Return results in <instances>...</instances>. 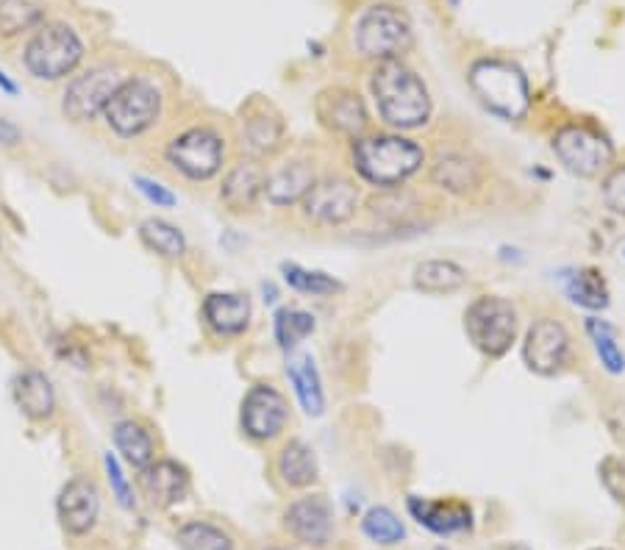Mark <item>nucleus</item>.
<instances>
[{"instance_id": "22", "label": "nucleus", "mask_w": 625, "mask_h": 550, "mask_svg": "<svg viewBox=\"0 0 625 550\" xmlns=\"http://www.w3.org/2000/svg\"><path fill=\"white\" fill-rule=\"evenodd\" d=\"M143 473V484L156 507H173V503H182L184 498H187L189 475L178 462L165 459V462H156L150 464V468H145Z\"/></svg>"}, {"instance_id": "11", "label": "nucleus", "mask_w": 625, "mask_h": 550, "mask_svg": "<svg viewBox=\"0 0 625 550\" xmlns=\"http://www.w3.org/2000/svg\"><path fill=\"white\" fill-rule=\"evenodd\" d=\"M303 204V215L320 226H342L351 220L359 209V189L348 178L331 176L323 181H314Z\"/></svg>"}, {"instance_id": "30", "label": "nucleus", "mask_w": 625, "mask_h": 550, "mask_svg": "<svg viewBox=\"0 0 625 550\" xmlns=\"http://www.w3.org/2000/svg\"><path fill=\"white\" fill-rule=\"evenodd\" d=\"M318 323H314V314L303 312V308H279L273 320V334L279 342L281 351H295L303 340L314 334Z\"/></svg>"}, {"instance_id": "18", "label": "nucleus", "mask_w": 625, "mask_h": 550, "mask_svg": "<svg viewBox=\"0 0 625 550\" xmlns=\"http://www.w3.org/2000/svg\"><path fill=\"white\" fill-rule=\"evenodd\" d=\"M312 187L314 170L309 161H284L264 176V198L273 206L301 204Z\"/></svg>"}, {"instance_id": "41", "label": "nucleus", "mask_w": 625, "mask_h": 550, "mask_svg": "<svg viewBox=\"0 0 625 550\" xmlns=\"http://www.w3.org/2000/svg\"><path fill=\"white\" fill-rule=\"evenodd\" d=\"M0 143H3V145L20 143V131H17V128L6 120H0Z\"/></svg>"}, {"instance_id": "42", "label": "nucleus", "mask_w": 625, "mask_h": 550, "mask_svg": "<svg viewBox=\"0 0 625 550\" xmlns=\"http://www.w3.org/2000/svg\"><path fill=\"white\" fill-rule=\"evenodd\" d=\"M0 89H3L6 95H17V84H14V81H9L3 70H0Z\"/></svg>"}, {"instance_id": "8", "label": "nucleus", "mask_w": 625, "mask_h": 550, "mask_svg": "<svg viewBox=\"0 0 625 550\" xmlns=\"http://www.w3.org/2000/svg\"><path fill=\"white\" fill-rule=\"evenodd\" d=\"M554 154L578 178H595L609 170L615 150L609 139L589 126H565L554 134Z\"/></svg>"}, {"instance_id": "4", "label": "nucleus", "mask_w": 625, "mask_h": 550, "mask_svg": "<svg viewBox=\"0 0 625 550\" xmlns=\"http://www.w3.org/2000/svg\"><path fill=\"white\" fill-rule=\"evenodd\" d=\"M84 59V42L78 33L65 22H45L31 33L26 45V61L28 72L42 81H59L67 78Z\"/></svg>"}, {"instance_id": "10", "label": "nucleus", "mask_w": 625, "mask_h": 550, "mask_svg": "<svg viewBox=\"0 0 625 550\" xmlns=\"http://www.w3.org/2000/svg\"><path fill=\"white\" fill-rule=\"evenodd\" d=\"M286 418H290V406L286 397L281 395L275 386L256 384L247 390V395L242 397V412L240 423L251 440L267 442L284 431Z\"/></svg>"}, {"instance_id": "5", "label": "nucleus", "mask_w": 625, "mask_h": 550, "mask_svg": "<svg viewBox=\"0 0 625 550\" xmlns=\"http://www.w3.org/2000/svg\"><path fill=\"white\" fill-rule=\"evenodd\" d=\"M162 115V92L150 78H123L106 104L104 117L109 128L120 137H139L148 131Z\"/></svg>"}, {"instance_id": "32", "label": "nucleus", "mask_w": 625, "mask_h": 550, "mask_svg": "<svg viewBox=\"0 0 625 550\" xmlns=\"http://www.w3.org/2000/svg\"><path fill=\"white\" fill-rule=\"evenodd\" d=\"M567 297H570L576 306L593 308V312H600V308L609 306V289H606V281L600 278L598 271H576L567 278Z\"/></svg>"}, {"instance_id": "26", "label": "nucleus", "mask_w": 625, "mask_h": 550, "mask_svg": "<svg viewBox=\"0 0 625 550\" xmlns=\"http://www.w3.org/2000/svg\"><path fill=\"white\" fill-rule=\"evenodd\" d=\"M279 473L284 484L290 487H309L318 481V459L312 448L301 440H290L279 453Z\"/></svg>"}, {"instance_id": "31", "label": "nucleus", "mask_w": 625, "mask_h": 550, "mask_svg": "<svg viewBox=\"0 0 625 550\" xmlns=\"http://www.w3.org/2000/svg\"><path fill=\"white\" fill-rule=\"evenodd\" d=\"M45 17V0H0V37L31 31Z\"/></svg>"}, {"instance_id": "6", "label": "nucleus", "mask_w": 625, "mask_h": 550, "mask_svg": "<svg viewBox=\"0 0 625 550\" xmlns=\"http://www.w3.org/2000/svg\"><path fill=\"white\" fill-rule=\"evenodd\" d=\"M353 39H357V50L364 59H398V56L412 48V22L398 6H370L359 17Z\"/></svg>"}, {"instance_id": "24", "label": "nucleus", "mask_w": 625, "mask_h": 550, "mask_svg": "<svg viewBox=\"0 0 625 550\" xmlns=\"http://www.w3.org/2000/svg\"><path fill=\"white\" fill-rule=\"evenodd\" d=\"M286 375H290L292 386H295V395L297 401H301L303 412H306L309 418H320V414L325 412V392L314 359L309 356V353L292 356L290 364H286Z\"/></svg>"}, {"instance_id": "40", "label": "nucleus", "mask_w": 625, "mask_h": 550, "mask_svg": "<svg viewBox=\"0 0 625 550\" xmlns=\"http://www.w3.org/2000/svg\"><path fill=\"white\" fill-rule=\"evenodd\" d=\"M134 184H137V189L150 200V204L162 206V209H170V206H176V195H173L167 187H162L159 181H150V178L137 176L134 178Z\"/></svg>"}, {"instance_id": "21", "label": "nucleus", "mask_w": 625, "mask_h": 550, "mask_svg": "<svg viewBox=\"0 0 625 550\" xmlns=\"http://www.w3.org/2000/svg\"><path fill=\"white\" fill-rule=\"evenodd\" d=\"M11 395H14L17 409L26 414L28 420H48L56 409V390L50 379L39 370H26L11 384Z\"/></svg>"}, {"instance_id": "35", "label": "nucleus", "mask_w": 625, "mask_h": 550, "mask_svg": "<svg viewBox=\"0 0 625 550\" xmlns=\"http://www.w3.org/2000/svg\"><path fill=\"white\" fill-rule=\"evenodd\" d=\"M362 531L370 540L379 542V546H398V542L407 537V529H403V523L398 520V514L384 507H375L364 514Z\"/></svg>"}, {"instance_id": "23", "label": "nucleus", "mask_w": 625, "mask_h": 550, "mask_svg": "<svg viewBox=\"0 0 625 550\" xmlns=\"http://www.w3.org/2000/svg\"><path fill=\"white\" fill-rule=\"evenodd\" d=\"M431 181L453 195H470L481 187L484 173H481V167L470 159V156L442 154L437 161H433Z\"/></svg>"}, {"instance_id": "15", "label": "nucleus", "mask_w": 625, "mask_h": 550, "mask_svg": "<svg viewBox=\"0 0 625 550\" xmlns=\"http://www.w3.org/2000/svg\"><path fill=\"white\" fill-rule=\"evenodd\" d=\"M56 509H59L61 529H65L67 534H76V537L87 534L100 512L98 487H95L89 479L67 481L65 490L59 492V503H56Z\"/></svg>"}, {"instance_id": "33", "label": "nucleus", "mask_w": 625, "mask_h": 550, "mask_svg": "<svg viewBox=\"0 0 625 550\" xmlns=\"http://www.w3.org/2000/svg\"><path fill=\"white\" fill-rule=\"evenodd\" d=\"M587 334L593 336V345H595V351H598V359H600V364L606 367V373L621 375L625 370V353L621 351V345H617V331L612 328L606 320L589 317Z\"/></svg>"}, {"instance_id": "25", "label": "nucleus", "mask_w": 625, "mask_h": 550, "mask_svg": "<svg viewBox=\"0 0 625 550\" xmlns=\"http://www.w3.org/2000/svg\"><path fill=\"white\" fill-rule=\"evenodd\" d=\"M284 139V122L279 115H267V111H256L242 126V148L251 154V159H264V156L275 154Z\"/></svg>"}, {"instance_id": "37", "label": "nucleus", "mask_w": 625, "mask_h": 550, "mask_svg": "<svg viewBox=\"0 0 625 550\" xmlns=\"http://www.w3.org/2000/svg\"><path fill=\"white\" fill-rule=\"evenodd\" d=\"M104 468H106V475H109V484H111V492H115L117 503H120L123 509H134V507H137V501H134L131 484H128V479H126V475H123V470H120V462H117V459L111 456V453H106Z\"/></svg>"}, {"instance_id": "43", "label": "nucleus", "mask_w": 625, "mask_h": 550, "mask_svg": "<svg viewBox=\"0 0 625 550\" xmlns=\"http://www.w3.org/2000/svg\"><path fill=\"white\" fill-rule=\"evenodd\" d=\"M506 550H526V548H506Z\"/></svg>"}, {"instance_id": "27", "label": "nucleus", "mask_w": 625, "mask_h": 550, "mask_svg": "<svg viewBox=\"0 0 625 550\" xmlns=\"http://www.w3.org/2000/svg\"><path fill=\"white\" fill-rule=\"evenodd\" d=\"M111 436H115L117 451L123 453V459H126L131 468L145 470L154 464V456H156L154 436H150L139 423H134V420H123V423L115 425Z\"/></svg>"}, {"instance_id": "39", "label": "nucleus", "mask_w": 625, "mask_h": 550, "mask_svg": "<svg viewBox=\"0 0 625 550\" xmlns=\"http://www.w3.org/2000/svg\"><path fill=\"white\" fill-rule=\"evenodd\" d=\"M604 204L609 206L615 215L625 217V165L615 167L604 181Z\"/></svg>"}, {"instance_id": "2", "label": "nucleus", "mask_w": 625, "mask_h": 550, "mask_svg": "<svg viewBox=\"0 0 625 550\" xmlns=\"http://www.w3.org/2000/svg\"><path fill=\"white\" fill-rule=\"evenodd\" d=\"M353 167L364 181L381 189H395L407 184L426 161L422 148L407 137H357L353 139Z\"/></svg>"}, {"instance_id": "38", "label": "nucleus", "mask_w": 625, "mask_h": 550, "mask_svg": "<svg viewBox=\"0 0 625 550\" xmlns=\"http://www.w3.org/2000/svg\"><path fill=\"white\" fill-rule=\"evenodd\" d=\"M598 473H600V481H604L606 492H609L617 503H623L625 507V464L621 462V459L609 456L600 462Z\"/></svg>"}, {"instance_id": "16", "label": "nucleus", "mask_w": 625, "mask_h": 550, "mask_svg": "<svg viewBox=\"0 0 625 550\" xmlns=\"http://www.w3.org/2000/svg\"><path fill=\"white\" fill-rule=\"evenodd\" d=\"M286 529L306 546L323 548L331 540V529H334L331 503L323 495L301 498L286 509Z\"/></svg>"}, {"instance_id": "20", "label": "nucleus", "mask_w": 625, "mask_h": 550, "mask_svg": "<svg viewBox=\"0 0 625 550\" xmlns=\"http://www.w3.org/2000/svg\"><path fill=\"white\" fill-rule=\"evenodd\" d=\"M204 320L219 336H236L251 323V301L240 292H212L204 301Z\"/></svg>"}, {"instance_id": "19", "label": "nucleus", "mask_w": 625, "mask_h": 550, "mask_svg": "<svg viewBox=\"0 0 625 550\" xmlns=\"http://www.w3.org/2000/svg\"><path fill=\"white\" fill-rule=\"evenodd\" d=\"M262 195L264 173L256 161H240L236 167H231L223 181V189H219V200H223L225 209L234 212V215L251 212Z\"/></svg>"}, {"instance_id": "28", "label": "nucleus", "mask_w": 625, "mask_h": 550, "mask_svg": "<svg viewBox=\"0 0 625 550\" xmlns=\"http://www.w3.org/2000/svg\"><path fill=\"white\" fill-rule=\"evenodd\" d=\"M467 284V273L456 262L431 259L417 265L414 286L426 295H448V292L461 289Z\"/></svg>"}, {"instance_id": "13", "label": "nucleus", "mask_w": 625, "mask_h": 550, "mask_svg": "<svg viewBox=\"0 0 625 550\" xmlns=\"http://www.w3.org/2000/svg\"><path fill=\"white\" fill-rule=\"evenodd\" d=\"M570 353V334L565 325L554 317H543L528 328L523 359L526 367L537 375H554L565 367Z\"/></svg>"}, {"instance_id": "34", "label": "nucleus", "mask_w": 625, "mask_h": 550, "mask_svg": "<svg viewBox=\"0 0 625 550\" xmlns=\"http://www.w3.org/2000/svg\"><path fill=\"white\" fill-rule=\"evenodd\" d=\"M281 273H284V281L292 286L295 292H303V295H334V292L342 289V284L336 278H331L329 273H320V271H306L301 265H281Z\"/></svg>"}, {"instance_id": "44", "label": "nucleus", "mask_w": 625, "mask_h": 550, "mask_svg": "<svg viewBox=\"0 0 625 550\" xmlns=\"http://www.w3.org/2000/svg\"><path fill=\"white\" fill-rule=\"evenodd\" d=\"M453 3H456V0H453Z\"/></svg>"}, {"instance_id": "1", "label": "nucleus", "mask_w": 625, "mask_h": 550, "mask_svg": "<svg viewBox=\"0 0 625 550\" xmlns=\"http://www.w3.org/2000/svg\"><path fill=\"white\" fill-rule=\"evenodd\" d=\"M379 104V115L395 128H420L431 117V98L414 70H409L401 59L379 61L370 81Z\"/></svg>"}, {"instance_id": "3", "label": "nucleus", "mask_w": 625, "mask_h": 550, "mask_svg": "<svg viewBox=\"0 0 625 550\" xmlns=\"http://www.w3.org/2000/svg\"><path fill=\"white\" fill-rule=\"evenodd\" d=\"M470 89L481 106L504 120H520L531 106V92L520 67L500 59H481L470 70Z\"/></svg>"}, {"instance_id": "9", "label": "nucleus", "mask_w": 625, "mask_h": 550, "mask_svg": "<svg viewBox=\"0 0 625 550\" xmlns=\"http://www.w3.org/2000/svg\"><path fill=\"white\" fill-rule=\"evenodd\" d=\"M223 139L212 128H189L167 148V161L193 181H206V178L217 176L223 167Z\"/></svg>"}, {"instance_id": "29", "label": "nucleus", "mask_w": 625, "mask_h": 550, "mask_svg": "<svg viewBox=\"0 0 625 550\" xmlns=\"http://www.w3.org/2000/svg\"><path fill=\"white\" fill-rule=\"evenodd\" d=\"M139 239L145 243V248L154 251V254L165 256V259H182L187 254V239L178 232L173 223L159 220V217H150L139 226Z\"/></svg>"}, {"instance_id": "7", "label": "nucleus", "mask_w": 625, "mask_h": 550, "mask_svg": "<svg viewBox=\"0 0 625 550\" xmlns=\"http://www.w3.org/2000/svg\"><path fill=\"white\" fill-rule=\"evenodd\" d=\"M465 331L472 347L489 359L504 356L517 336V312L506 297L484 295L465 312Z\"/></svg>"}, {"instance_id": "14", "label": "nucleus", "mask_w": 625, "mask_h": 550, "mask_svg": "<svg viewBox=\"0 0 625 550\" xmlns=\"http://www.w3.org/2000/svg\"><path fill=\"white\" fill-rule=\"evenodd\" d=\"M318 120L323 122L329 131L342 134V137H362L368 128V109H364L362 98L348 87H331L318 95Z\"/></svg>"}, {"instance_id": "17", "label": "nucleus", "mask_w": 625, "mask_h": 550, "mask_svg": "<svg viewBox=\"0 0 625 550\" xmlns=\"http://www.w3.org/2000/svg\"><path fill=\"white\" fill-rule=\"evenodd\" d=\"M409 512L420 526L439 537L461 534L472 529V512L461 501H426V498H409Z\"/></svg>"}, {"instance_id": "12", "label": "nucleus", "mask_w": 625, "mask_h": 550, "mask_svg": "<svg viewBox=\"0 0 625 550\" xmlns=\"http://www.w3.org/2000/svg\"><path fill=\"white\" fill-rule=\"evenodd\" d=\"M123 78L117 76L111 67H92L84 76L72 78V84L67 87L65 92V115L70 117L72 122H89L95 117L104 115L106 104H109L111 92L117 89Z\"/></svg>"}, {"instance_id": "36", "label": "nucleus", "mask_w": 625, "mask_h": 550, "mask_svg": "<svg viewBox=\"0 0 625 550\" xmlns=\"http://www.w3.org/2000/svg\"><path fill=\"white\" fill-rule=\"evenodd\" d=\"M178 546L182 550H234L231 537L212 523H187L178 531Z\"/></svg>"}]
</instances>
